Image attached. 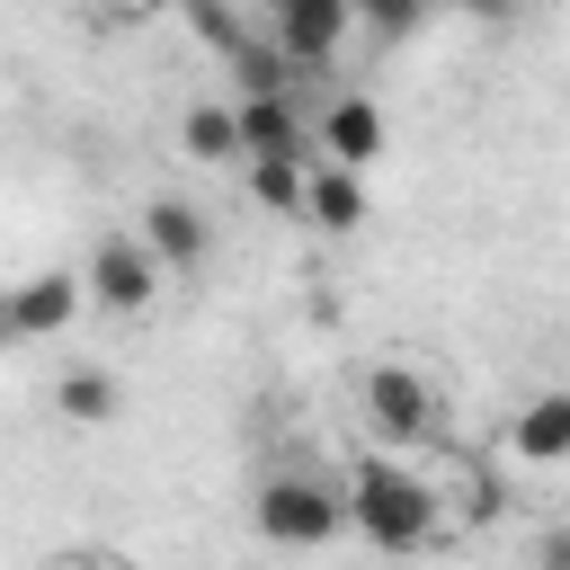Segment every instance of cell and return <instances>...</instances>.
Wrapping results in <instances>:
<instances>
[{"label": "cell", "instance_id": "cell-16", "mask_svg": "<svg viewBox=\"0 0 570 570\" xmlns=\"http://www.w3.org/2000/svg\"><path fill=\"white\" fill-rule=\"evenodd\" d=\"M436 9H445V0H374V9H365V27H374V36H410V27H419V18H436Z\"/></svg>", "mask_w": 570, "mask_h": 570}, {"label": "cell", "instance_id": "cell-5", "mask_svg": "<svg viewBox=\"0 0 570 570\" xmlns=\"http://www.w3.org/2000/svg\"><path fill=\"white\" fill-rule=\"evenodd\" d=\"M347 27H356L347 0H276L267 9V36L294 53V71H330L338 45H347Z\"/></svg>", "mask_w": 570, "mask_h": 570}, {"label": "cell", "instance_id": "cell-21", "mask_svg": "<svg viewBox=\"0 0 570 570\" xmlns=\"http://www.w3.org/2000/svg\"><path fill=\"white\" fill-rule=\"evenodd\" d=\"M116 9H151V0H116Z\"/></svg>", "mask_w": 570, "mask_h": 570}, {"label": "cell", "instance_id": "cell-7", "mask_svg": "<svg viewBox=\"0 0 570 570\" xmlns=\"http://www.w3.org/2000/svg\"><path fill=\"white\" fill-rule=\"evenodd\" d=\"M240 142H249V160H303L312 151V125L294 116L285 89H249L240 98Z\"/></svg>", "mask_w": 570, "mask_h": 570}, {"label": "cell", "instance_id": "cell-10", "mask_svg": "<svg viewBox=\"0 0 570 570\" xmlns=\"http://www.w3.org/2000/svg\"><path fill=\"white\" fill-rule=\"evenodd\" d=\"M508 454L517 463H570V383L543 392V401H525L508 419Z\"/></svg>", "mask_w": 570, "mask_h": 570}, {"label": "cell", "instance_id": "cell-20", "mask_svg": "<svg viewBox=\"0 0 570 570\" xmlns=\"http://www.w3.org/2000/svg\"><path fill=\"white\" fill-rule=\"evenodd\" d=\"M347 9H356V18H365V9H374V0H347Z\"/></svg>", "mask_w": 570, "mask_h": 570}, {"label": "cell", "instance_id": "cell-1", "mask_svg": "<svg viewBox=\"0 0 570 570\" xmlns=\"http://www.w3.org/2000/svg\"><path fill=\"white\" fill-rule=\"evenodd\" d=\"M347 525H356V543L410 561V552H428V543L445 534V499H436V481L410 472L401 454H356V463H347Z\"/></svg>", "mask_w": 570, "mask_h": 570}, {"label": "cell", "instance_id": "cell-2", "mask_svg": "<svg viewBox=\"0 0 570 570\" xmlns=\"http://www.w3.org/2000/svg\"><path fill=\"white\" fill-rule=\"evenodd\" d=\"M258 534L276 552H321L347 534V481H321V472H267L258 499H249Z\"/></svg>", "mask_w": 570, "mask_h": 570}, {"label": "cell", "instance_id": "cell-18", "mask_svg": "<svg viewBox=\"0 0 570 570\" xmlns=\"http://www.w3.org/2000/svg\"><path fill=\"white\" fill-rule=\"evenodd\" d=\"M463 9H490V18H499V9H525V0H463Z\"/></svg>", "mask_w": 570, "mask_h": 570}, {"label": "cell", "instance_id": "cell-3", "mask_svg": "<svg viewBox=\"0 0 570 570\" xmlns=\"http://www.w3.org/2000/svg\"><path fill=\"white\" fill-rule=\"evenodd\" d=\"M89 303L98 312H116V321H134V312H151V294H160V276H169V258L142 240V223L134 232H107L98 249H89Z\"/></svg>", "mask_w": 570, "mask_h": 570}, {"label": "cell", "instance_id": "cell-15", "mask_svg": "<svg viewBox=\"0 0 570 570\" xmlns=\"http://www.w3.org/2000/svg\"><path fill=\"white\" fill-rule=\"evenodd\" d=\"M178 9H187V36H196L205 53H223V62H240V53H249V27H240L223 0H178Z\"/></svg>", "mask_w": 570, "mask_h": 570}, {"label": "cell", "instance_id": "cell-19", "mask_svg": "<svg viewBox=\"0 0 570 570\" xmlns=\"http://www.w3.org/2000/svg\"><path fill=\"white\" fill-rule=\"evenodd\" d=\"M45 570H98V561H80V552H62V561H45Z\"/></svg>", "mask_w": 570, "mask_h": 570}, {"label": "cell", "instance_id": "cell-17", "mask_svg": "<svg viewBox=\"0 0 570 570\" xmlns=\"http://www.w3.org/2000/svg\"><path fill=\"white\" fill-rule=\"evenodd\" d=\"M534 570H570V525H552V534L534 543Z\"/></svg>", "mask_w": 570, "mask_h": 570}, {"label": "cell", "instance_id": "cell-6", "mask_svg": "<svg viewBox=\"0 0 570 570\" xmlns=\"http://www.w3.org/2000/svg\"><path fill=\"white\" fill-rule=\"evenodd\" d=\"M80 303H89V276H71V267H45V276H27V285L9 294V338H18V347H36V338H62Z\"/></svg>", "mask_w": 570, "mask_h": 570}, {"label": "cell", "instance_id": "cell-11", "mask_svg": "<svg viewBox=\"0 0 570 570\" xmlns=\"http://www.w3.org/2000/svg\"><path fill=\"white\" fill-rule=\"evenodd\" d=\"M178 151H187V160H240V151H249V142H240V107L196 98V107L178 116Z\"/></svg>", "mask_w": 570, "mask_h": 570}, {"label": "cell", "instance_id": "cell-12", "mask_svg": "<svg viewBox=\"0 0 570 570\" xmlns=\"http://www.w3.org/2000/svg\"><path fill=\"white\" fill-rule=\"evenodd\" d=\"M365 214H374V205H365V169H338V160L312 169V223H321V232H356Z\"/></svg>", "mask_w": 570, "mask_h": 570}, {"label": "cell", "instance_id": "cell-13", "mask_svg": "<svg viewBox=\"0 0 570 570\" xmlns=\"http://www.w3.org/2000/svg\"><path fill=\"white\" fill-rule=\"evenodd\" d=\"M53 410H62L71 428H107V419H116V374H107V365H71V374L53 383Z\"/></svg>", "mask_w": 570, "mask_h": 570}, {"label": "cell", "instance_id": "cell-4", "mask_svg": "<svg viewBox=\"0 0 570 570\" xmlns=\"http://www.w3.org/2000/svg\"><path fill=\"white\" fill-rule=\"evenodd\" d=\"M365 428H374L383 445H428V436H436V383H428L419 365L383 356V365L365 374Z\"/></svg>", "mask_w": 570, "mask_h": 570}, {"label": "cell", "instance_id": "cell-9", "mask_svg": "<svg viewBox=\"0 0 570 570\" xmlns=\"http://www.w3.org/2000/svg\"><path fill=\"white\" fill-rule=\"evenodd\" d=\"M142 240H151L169 267H205V249H214V223H205L187 196H151V205H142Z\"/></svg>", "mask_w": 570, "mask_h": 570}, {"label": "cell", "instance_id": "cell-14", "mask_svg": "<svg viewBox=\"0 0 570 570\" xmlns=\"http://www.w3.org/2000/svg\"><path fill=\"white\" fill-rule=\"evenodd\" d=\"M249 196L276 214H312V169L303 160H249Z\"/></svg>", "mask_w": 570, "mask_h": 570}, {"label": "cell", "instance_id": "cell-8", "mask_svg": "<svg viewBox=\"0 0 570 570\" xmlns=\"http://www.w3.org/2000/svg\"><path fill=\"white\" fill-rule=\"evenodd\" d=\"M312 142H321L338 169H365V160L383 151V107H374V98H330L321 125H312Z\"/></svg>", "mask_w": 570, "mask_h": 570}]
</instances>
